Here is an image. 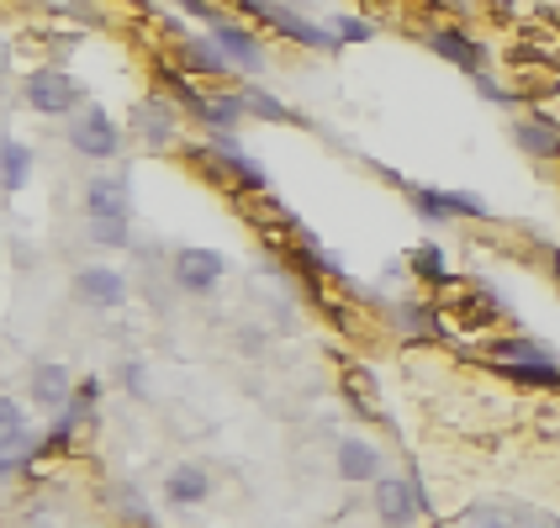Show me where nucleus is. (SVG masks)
Wrapping results in <instances>:
<instances>
[{
    "instance_id": "1",
    "label": "nucleus",
    "mask_w": 560,
    "mask_h": 528,
    "mask_svg": "<svg viewBox=\"0 0 560 528\" xmlns=\"http://www.w3.org/2000/svg\"><path fill=\"white\" fill-rule=\"evenodd\" d=\"M22 106L37 112V117H80L91 101L80 91V80L59 69V63H37L27 69V80H22Z\"/></svg>"
},
{
    "instance_id": "2",
    "label": "nucleus",
    "mask_w": 560,
    "mask_h": 528,
    "mask_svg": "<svg viewBox=\"0 0 560 528\" xmlns=\"http://www.w3.org/2000/svg\"><path fill=\"white\" fill-rule=\"evenodd\" d=\"M244 16H254V22H265V27H276L280 37H291L296 48H312V54H334L339 48V37H334V27H317V22H307L302 11H291L285 0H233Z\"/></svg>"
},
{
    "instance_id": "3",
    "label": "nucleus",
    "mask_w": 560,
    "mask_h": 528,
    "mask_svg": "<svg viewBox=\"0 0 560 528\" xmlns=\"http://www.w3.org/2000/svg\"><path fill=\"white\" fill-rule=\"evenodd\" d=\"M371 502H375V518H381L386 528H412L418 513L434 507L418 476H381V481L371 486Z\"/></svg>"
},
{
    "instance_id": "4",
    "label": "nucleus",
    "mask_w": 560,
    "mask_h": 528,
    "mask_svg": "<svg viewBox=\"0 0 560 528\" xmlns=\"http://www.w3.org/2000/svg\"><path fill=\"white\" fill-rule=\"evenodd\" d=\"M127 143V132L117 127V117L106 106H85L80 117H69V149L85 159H117Z\"/></svg>"
},
{
    "instance_id": "5",
    "label": "nucleus",
    "mask_w": 560,
    "mask_h": 528,
    "mask_svg": "<svg viewBox=\"0 0 560 528\" xmlns=\"http://www.w3.org/2000/svg\"><path fill=\"white\" fill-rule=\"evenodd\" d=\"M127 132H132L143 149L164 154V149L180 138V112H175V101H170V95H143V101L132 106V117H127Z\"/></svg>"
},
{
    "instance_id": "6",
    "label": "nucleus",
    "mask_w": 560,
    "mask_h": 528,
    "mask_svg": "<svg viewBox=\"0 0 560 528\" xmlns=\"http://www.w3.org/2000/svg\"><path fill=\"white\" fill-rule=\"evenodd\" d=\"M80 201H85V218L91 222H132V175L127 169L91 175Z\"/></svg>"
},
{
    "instance_id": "7",
    "label": "nucleus",
    "mask_w": 560,
    "mask_h": 528,
    "mask_svg": "<svg viewBox=\"0 0 560 528\" xmlns=\"http://www.w3.org/2000/svg\"><path fill=\"white\" fill-rule=\"evenodd\" d=\"M222 270H228V259L218 249H175V259H170V280L186 296H212L222 285Z\"/></svg>"
},
{
    "instance_id": "8",
    "label": "nucleus",
    "mask_w": 560,
    "mask_h": 528,
    "mask_svg": "<svg viewBox=\"0 0 560 528\" xmlns=\"http://www.w3.org/2000/svg\"><path fill=\"white\" fill-rule=\"evenodd\" d=\"M423 43H429V48H434V54H439L444 63L466 69L470 80L492 69V54H487V48H481V43H476V37H470L466 27H455V22H444V27H434L429 37H423Z\"/></svg>"
},
{
    "instance_id": "9",
    "label": "nucleus",
    "mask_w": 560,
    "mask_h": 528,
    "mask_svg": "<svg viewBox=\"0 0 560 528\" xmlns=\"http://www.w3.org/2000/svg\"><path fill=\"white\" fill-rule=\"evenodd\" d=\"M74 375H69V365H59V360H37L27 371V391H32V402L43 407V412H54L59 418L63 407L74 402Z\"/></svg>"
},
{
    "instance_id": "10",
    "label": "nucleus",
    "mask_w": 560,
    "mask_h": 528,
    "mask_svg": "<svg viewBox=\"0 0 560 528\" xmlns=\"http://www.w3.org/2000/svg\"><path fill=\"white\" fill-rule=\"evenodd\" d=\"M212 37L222 43V54L233 59V69H249V74H259V69H270V54H265V43H259V32H249L244 22H233V16H222V22H212Z\"/></svg>"
},
{
    "instance_id": "11",
    "label": "nucleus",
    "mask_w": 560,
    "mask_h": 528,
    "mask_svg": "<svg viewBox=\"0 0 560 528\" xmlns=\"http://www.w3.org/2000/svg\"><path fill=\"white\" fill-rule=\"evenodd\" d=\"M74 291H80V302L112 312L127 302V275L112 270V265H80V270H74Z\"/></svg>"
},
{
    "instance_id": "12",
    "label": "nucleus",
    "mask_w": 560,
    "mask_h": 528,
    "mask_svg": "<svg viewBox=\"0 0 560 528\" xmlns=\"http://www.w3.org/2000/svg\"><path fill=\"white\" fill-rule=\"evenodd\" d=\"M175 59H180L186 74H201V80H222L233 69V59L222 54V43L212 32L207 37H175Z\"/></svg>"
},
{
    "instance_id": "13",
    "label": "nucleus",
    "mask_w": 560,
    "mask_h": 528,
    "mask_svg": "<svg viewBox=\"0 0 560 528\" xmlns=\"http://www.w3.org/2000/svg\"><path fill=\"white\" fill-rule=\"evenodd\" d=\"M334 466H339V481H349V486H375L381 481V449L365 438H339Z\"/></svg>"
},
{
    "instance_id": "14",
    "label": "nucleus",
    "mask_w": 560,
    "mask_h": 528,
    "mask_svg": "<svg viewBox=\"0 0 560 528\" xmlns=\"http://www.w3.org/2000/svg\"><path fill=\"white\" fill-rule=\"evenodd\" d=\"M190 117L207 127V132H238L244 117H249V106H244V95H233V91H207Z\"/></svg>"
},
{
    "instance_id": "15",
    "label": "nucleus",
    "mask_w": 560,
    "mask_h": 528,
    "mask_svg": "<svg viewBox=\"0 0 560 528\" xmlns=\"http://www.w3.org/2000/svg\"><path fill=\"white\" fill-rule=\"evenodd\" d=\"M339 386H343V402L354 407L360 418H381V386H375V375L365 365H354V360H343L339 365Z\"/></svg>"
},
{
    "instance_id": "16",
    "label": "nucleus",
    "mask_w": 560,
    "mask_h": 528,
    "mask_svg": "<svg viewBox=\"0 0 560 528\" xmlns=\"http://www.w3.org/2000/svg\"><path fill=\"white\" fill-rule=\"evenodd\" d=\"M164 497L175 502V507H201V502L212 497V470L207 466H175L164 476Z\"/></svg>"
},
{
    "instance_id": "17",
    "label": "nucleus",
    "mask_w": 560,
    "mask_h": 528,
    "mask_svg": "<svg viewBox=\"0 0 560 528\" xmlns=\"http://www.w3.org/2000/svg\"><path fill=\"white\" fill-rule=\"evenodd\" d=\"M106 507L117 513V524L122 528H159L154 507L143 502V492H138L132 481H112V486H106Z\"/></svg>"
},
{
    "instance_id": "18",
    "label": "nucleus",
    "mask_w": 560,
    "mask_h": 528,
    "mask_svg": "<svg viewBox=\"0 0 560 528\" xmlns=\"http://www.w3.org/2000/svg\"><path fill=\"white\" fill-rule=\"evenodd\" d=\"M513 143L529 159H560V127L550 117H524L513 122Z\"/></svg>"
},
{
    "instance_id": "19",
    "label": "nucleus",
    "mask_w": 560,
    "mask_h": 528,
    "mask_svg": "<svg viewBox=\"0 0 560 528\" xmlns=\"http://www.w3.org/2000/svg\"><path fill=\"white\" fill-rule=\"evenodd\" d=\"M460 322H466V328H498V322H513V317H508V307H502L492 291L466 285V291H460Z\"/></svg>"
},
{
    "instance_id": "20",
    "label": "nucleus",
    "mask_w": 560,
    "mask_h": 528,
    "mask_svg": "<svg viewBox=\"0 0 560 528\" xmlns=\"http://www.w3.org/2000/svg\"><path fill=\"white\" fill-rule=\"evenodd\" d=\"M32 169H37V154H32L22 138H5V149H0V180H5V196H22L32 180Z\"/></svg>"
},
{
    "instance_id": "21",
    "label": "nucleus",
    "mask_w": 560,
    "mask_h": 528,
    "mask_svg": "<svg viewBox=\"0 0 560 528\" xmlns=\"http://www.w3.org/2000/svg\"><path fill=\"white\" fill-rule=\"evenodd\" d=\"M392 322L402 328L407 339H444V312L429 307V302H402L392 312Z\"/></svg>"
},
{
    "instance_id": "22",
    "label": "nucleus",
    "mask_w": 560,
    "mask_h": 528,
    "mask_svg": "<svg viewBox=\"0 0 560 528\" xmlns=\"http://www.w3.org/2000/svg\"><path fill=\"white\" fill-rule=\"evenodd\" d=\"M244 95V106H249V117H259V122H280V127H307V117L296 112V106H285V101H276L270 91H259V85H249Z\"/></svg>"
},
{
    "instance_id": "23",
    "label": "nucleus",
    "mask_w": 560,
    "mask_h": 528,
    "mask_svg": "<svg viewBox=\"0 0 560 528\" xmlns=\"http://www.w3.org/2000/svg\"><path fill=\"white\" fill-rule=\"evenodd\" d=\"M27 412H22L16 397H0V455H27Z\"/></svg>"
},
{
    "instance_id": "24",
    "label": "nucleus",
    "mask_w": 560,
    "mask_h": 528,
    "mask_svg": "<svg viewBox=\"0 0 560 528\" xmlns=\"http://www.w3.org/2000/svg\"><path fill=\"white\" fill-rule=\"evenodd\" d=\"M492 360H498V371H502V365H539V360H560V354L539 339H498L492 343Z\"/></svg>"
},
{
    "instance_id": "25",
    "label": "nucleus",
    "mask_w": 560,
    "mask_h": 528,
    "mask_svg": "<svg viewBox=\"0 0 560 528\" xmlns=\"http://www.w3.org/2000/svg\"><path fill=\"white\" fill-rule=\"evenodd\" d=\"M407 270L423 280V285H455V275H450V265H444L439 244H418V249L407 254Z\"/></svg>"
},
{
    "instance_id": "26",
    "label": "nucleus",
    "mask_w": 560,
    "mask_h": 528,
    "mask_svg": "<svg viewBox=\"0 0 560 528\" xmlns=\"http://www.w3.org/2000/svg\"><path fill=\"white\" fill-rule=\"evenodd\" d=\"M508 380L534 386V391H560V360H539V365H502Z\"/></svg>"
},
{
    "instance_id": "27",
    "label": "nucleus",
    "mask_w": 560,
    "mask_h": 528,
    "mask_svg": "<svg viewBox=\"0 0 560 528\" xmlns=\"http://www.w3.org/2000/svg\"><path fill=\"white\" fill-rule=\"evenodd\" d=\"M407 207L423 222H450V201H444V190H434V186H407Z\"/></svg>"
},
{
    "instance_id": "28",
    "label": "nucleus",
    "mask_w": 560,
    "mask_h": 528,
    "mask_svg": "<svg viewBox=\"0 0 560 528\" xmlns=\"http://www.w3.org/2000/svg\"><path fill=\"white\" fill-rule=\"evenodd\" d=\"M328 27H334V37H339V48L343 43H371L375 37V22L371 16H360V11H339Z\"/></svg>"
},
{
    "instance_id": "29",
    "label": "nucleus",
    "mask_w": 560,
    "mask_h": 528,
    "mask_svg": "<svg viewBox=\"0 0 560 528\" xmlns=\"http://www.w3.org/2000/svg\"><path fill=\"white\" fill-rule=\"evenodd\" d=\"M444 201H450V218H470V222L492 218V207H487L476 190H444Z\"/></svg>"
},
{
    "instance_id": "30",
    "label": "nucleus",
    "mask_w": 560,
    "mask_h": 528,
    "mask_svg": "<svg viewBox=\"0 0 560 528\" xmlns=\"http://www.w3.org/2000/svg\"><path fill=\"white\" fill-rule=\"evenodd\" d=\"M91 244H101V249H132V227L127 222H91Z\"/></svg>"
},
{
    "instance_id": "31",
    "label": "nucleus",
    "mask_w": 560,
    "mask_h": 528,
    "mask_svg": "<svg viewBox=\"0 0 560 528\" xmlns=\"http://www.w3.org/2000/svg\"><path fill=\"white\" fill-rule=\"evenodd\" d=\"M476 91L487 95V101H498V106H513V101H518V91H513V85H502L492 69H487V74H476Z\"/></svg>"
},
{
    "instance_id": "32",
    "label": "nucleus",
    "mask_w": 560,
    "mask_h": 528,
    "mask_svg": "<svg viewBox=\"0 0 560 528\" xmlns=\"http://www.w3.org/2000/svg\"><path fill=\"white\" fill-rule=\"evenodd\" d=\"M170 5H180L186 16H196V22H207V27H212V22H222V16H228V11H218L212 0H170Z\"/></svg>"
},
{
    "instance_id": "33",
    "label": "nucleus",
    "mask_w": 560,
    "mask_h": 528,
    "mask_svg": "<svg viewBox=\"0 0 560 528\" xmlns=\"http://www.w3.org/2000/svg\"><path fill=\"white\" fill-rule=\"evenodd\" d=\"M460 528H508V518H502L498 507H466Z\"/></svg>"
},
{
    "instance_id": "34",
    "label": "nucleus",
    "mask_w": 560,
    "mask_h": 528,
    "mask_svg": "<svg viewBox=\"0 0 560 528\" xmlns=\"http://www.w3.org/2000/svg\"><path fill=\"white\" fill-rule=\"evenodd\" d=\"M122 386H132L138 397L149 391V386H143V360H122Z\"/></svg>"
}]
</instances>
